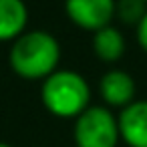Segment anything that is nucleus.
<instances>
[{"mask_svg": "<svg viewBox=\"0 0 147 147\" xmlns=\"http://www.w3.org/2000/svg\"><path fill=\"white\" fill-rule=\"evenodd\" d=\"M115 0H67L65 8L69 18L87 30H99L109 26L115 14Z\"/></svg>", "mask_w": 147, "mask_h": 147, "instance_id": "4", "label": "nucleus"}, {"mask_svg": "<svg viewBox=\"0 0 147 147\" xmlns=\"http://www.w3.org/2000/svg\"><path fill=\"white\" fill-rule=\"evenodd\" d=\"M119 135L131 147H147V101H133L123 107L119 119Z\"/></svg>", "mask_w": 147, "mask_h": 147, "instance_id": "5", "label": "nucleus"}, {"mask_svg": "<svg viewBox=\"0 0 147 147\" xmlns=\"http://www.w3.org/2000/svg\"><path fill=\"white\" fill-rule=\"evenodd\" d=\"M93 49H95V53H97L99 59H103L107 63H113V61H117L123 55V51H125V38H123V34L117 28L103 26V28L95 30Z\"/></svg>", "mask_w": 147, "mask_h": 147, "instance_id": "8", "label": "nucleus"}, {"mask_svg": "<svg viewBox=\"0 0 147 147\" xmlns=\"http://www.w3.org/2000/svg\"><path fill=\"white\" fill-rule=\"evenodd\" d=\"M28 22V10L22 0H0V40H16Z\"/></svg>", "mask_w": 147, "mask_h": 147, "instance_id": "7", "label": "nucleus"}, {"mask_svg": "<svg viewBox=\"0 0 147 147\" xmlns=\"http://www.w3.org/2000/svg\"><path fill=\"white\" fill-rule=\"evenodd\" d=\"M119 123L105 107H87L75 123L77 147H115L119 141Z\"/></svg>", "mask_w": 147, "mask_h": 147, "instance_id": "3", "label": "nucleus"}, {"mask_svg": "<svg viewBox=\"0 0 147 147\" xmlns=\"http://www.w3.org/2000/svg\"><path fill=\"white\" fill-rule=\"evenodd\" d=\"M115 12L125 22H139L143 18L145 10V0H117Z\"/></svg>", "mask_w": 147, "mask_h": 147, "instance_id": "9", "label": "nucleus"}, {"mask_svg": "<svg viewBox=\"0 0 147 147\" xmlns=\"http://www.w3.org/2000/svg\"><path fill=\"white\" fill-rule=\"evenodd\" d=\"M0 147H12V145H8V143H2V141H0Z\"/></svg>", "mask_w": 147, "mask_h": 147, "instance_id": "11", "label": "nucleus"}, {"mask_svg": "<svg viewBox=\"0 0 147 147\" xmlns=\"http://www.w3.org/2000/svg\"><path fill=\"white\" fill-rule=\"evenodd\" d=\"M45 107L57 117H79L91 99V89L83 75L75 71H55L40 89Z\"/></svg>", "mask_w": 147, "mask_h": 147, "instance_id": "2", "label": "nucleus"}, {"mask_svg": "<svg viewBox=\"0 0 147 147\" xmlns=\"http://www.w3.org/2000/svg\"><path fill=\"white\" fill-rule=\"evenodd\" d=\"M61 59V47L51 32L28 30L22 32L10 47L8 61L12 71L22 79H47L55 73Z\"/></svg>", "mask_w": 147, "mask_h": 147, "instance_id": "1", "label": "nucleus"}, {"mask_svg": "<svg viewBox=\"0 0 147 147\" xmlns=\"http://www.w3.org/2000/svg\"><path fill=\"white\" fill-rule=\"evenodd\" d=\"M137 38H139L141 47L147 51V12H145L143 18L137 22Z\"/></svg>", "mask_w": 147, "mask_h": 147, "instance_id": "10", "label": "nucleus"}, {"mask_svg": "<svg viewBox=\"0 0 147 147\" xmlns=\"http://www.w3.org/2000/svg\"><path fill=\"white\" fill-rule=\"evenodd\" d=\"M101 97L115 107H127L129 103H133V95H135V81L129 73L113 69L109 73L103 75L101 83Z\"/></svg>", "mask_w": 147, "mask_h": 147, "instance_id": "6", "label": "nucleus"}]
</instances>
